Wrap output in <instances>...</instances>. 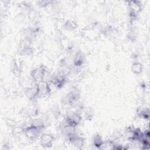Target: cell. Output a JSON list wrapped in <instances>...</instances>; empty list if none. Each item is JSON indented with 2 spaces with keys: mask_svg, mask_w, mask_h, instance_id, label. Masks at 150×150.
<instances>
[{
  "mask_svg": "<svg viewBox=\"0 0 150 150\" xmlns=\"http://www.w3.org/2000/svg\"><path fill=\"white\" fill-rule=\"evenodd\" d=\"M132 71L135 74H139L142 70V64L139 62H135L132 65Z\"/></svg>",
  "mask_w": 150,
  "mask_h": 150,
  "instance_id": "8992f818",
  "label": "cell"
},
{
  "mask_svg": "<svg viewBox=\"0 0 150 150\" xmlns=\"http://www.w3.org/2000/svg\"><path fill=\"white\" fill-rule=\"evenodd\" d=\"M81 119V117L79 112L70 111L67 113L65 121L68 124L76 127L80 124Z\"/></svg>",
  "mask_w": 150,
  "mask_h": 150,
  "instance_id": "7a4b0ae2",
  "label": "cell"
},
{
  "mask_svg": "<svg viewBox=\"0 0 150 150\" xmlns=\"http://www.w3.org/2000/svg\"><path fill=\"white\" fill-rule=\"evenodd\" d=\"M93 112L89 108L84 110V116H85L86 118L89 119L90 118H91L93 117Z\"/></svg>",
  "mask_w": 150,
  "mask_h": 150,
  "instance_id": "ba28073f",
  "label": "cell"
},
{
  "mask_svg": "<svg viewBox=\"0 0 150 150\" xmlns=\"http://www.w3.org/2000/svg\"><path fill=\"white\" fill-rule=\"evenodd\" d=\"M46 72V70L43 66H40L33 69L30 73V76L33 81L35 84H38L39 82L43 81Z\"/></svg>",
  "mask_w": 150,
  "mask_h": 150,
  "instance_id": "3957f363",
  "label": "cell"
},
{
  "mask_svg": "<svg viewBox=\"0 0 150 150\" xmlns=\"http://www.w3.org/2000/svg\"><path fill=\"white\" fill-rule=\"evenodd\" d=\"M39 139L42 146L46 148L52 146L53 142V137L52 135L48 133H42Z\"/></svg>",
  "mask_w": 150,
  "mask_h": 150,
  "instance_id": "5b68a950",
  "label": "cell"
},
{
  "mask_svg": "<svg viewBox=\"0 0 150 150\" xmlns=\"http://www.w3.org/2000/svg\"><path fill=\"white\" fill-rule=\"evenodd\" d=\"M37 88L38 97L47 96L51 92L49 83L44 80L37 84Z\"/></svg>",
  "mask_w": 150,
  "mask_h": 150,
  "instance_id": "277c9868",
  "label": "cell"
},
{
  "mask_svg": "<svg viewBox=\"0 0 150 150\" xmlns=\"http://www.w3.org/2000/svg\"><path fill=\"white\" fill-rule=\"evenodd\" d=\"M42 129V128L32 124L23 128V131L26 137L29 141H35L40 137Z\"/></svg>",
  "mask_w": 150,
  "mask_h": 150,
  "instance_id": "6da1fadb",
  "label": "cell"
},
{
  "mask_svg": "<svg viewBox=\"0 0 150 150\" xmlns=\"http://www.w3.org/2000/svg\"><path fill=\"white\" fill-rule=\"evenodd\" d=\"M93 144L97 148H100L101 146H103L104 142L102 139V138L99 135H96L94 137L93 139Z\"/></svg>",
  "mask_w": 150,
  "mask_h": 150,
  "instance_id": "52a82bcc",
  "label": "cell"
},
{
  "mask_svg": "<svg viewBox=\"0 0 150 150\" xmlns=\"http://www.w3.org/2000/svg\"><path fill=\"white\" fill-rule=\"evenodd\" d=\"M6 124L7 125L10 127H15V121H12L11 120H8L6 121Z\"/></svg>",
  "mask_w": 150,
  "mask_h": 150,
  "instance_id": "9c48e42d",
  "label": "cell"
}]
</instances>
